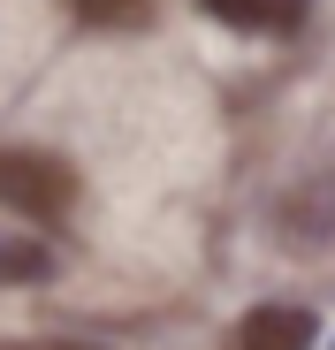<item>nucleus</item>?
<instances>
[{"mask_svg":"<svg viewBox=\"0 0 335 350\" xmlns=\"http://www.w3.org/2000/svg\"><path fill=\"white\" fill-rule=\"evenodd\" d=\"M77 16H84V23H137L145 0H77Z\"/></svg>","mask_w":335,"mask_h":350,"instance_id":"39448f33","label":"nucleus"},{"mask_svg":"<svg viewBox=\"0 0 335 350\" xmlns=\"http://www.w3.org/2000/svg\"><path fill=\"white\" fill-rule=\"evenodd\" d=\"M237 350H312V312L305 305H252L237 320Z\"/></svg>","mask_w":335,"mask_h":350,"instance_id":"f03ea898","label":"nucleus"},{"mask_svg":"<svg viewBox=\"0 0 335 350\" xmlns=\"http://www.w3.org/2000/svg\"><path fill=\"white\" fill-rule=\"evenodd\" d=\"M0 206L23 221H62L77 206V175L69 160H53L38 145H0Z\"/></svg>","mask_w":335,"mask_h":350,"instance_id":"f257e3e1","label":"nucleus"},{"mask_svg":"<svg viewBox=\"0 0 335 350\" xmlns=\"http://www.w3.org/2000/svg\"><path fill=\"white\" fill-rule=\"evenodd\" d=\"M23 350H84V342H23Z\"/></svg>","mask_w":335,"mask_h":350,"instance_id":"423d86ee","label":"nucleus"},{"mask_svg":"<svg viewBox=\"0 0 335 350\" xmlns=\"http://www.w3.org/2000/svg\"><path fill=\"white\" fill-rule=\"evenodd\" d=\"M198 8L213 23H229V31H252V38H274V31H297L312 0H198Z\"/></svg>","mask_w":335,"mask_h":350,"instance_id":"7ed1b4c3","label":"nucleus"},{"mask_svg":"<svg viewBox=\"0 0 335 350\" xmlns=\"http://www.w3.org/2000/svg\"><path fill=\"white\" fill-rule=\"evenodd\" d=\"M46 244H31V237H8L0 244V289H16V282H46Z\"/></svg>","mask_w":335,"mask_h":350,"instance_id":"20e7f679","label":"nucleus"}]
</instances>
